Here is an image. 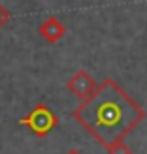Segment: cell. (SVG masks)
<instances>
[{"mask_svg": "<svg viewBox=\"0 0 147 154\" xmlns=\"http://www.w3.org/2000/svg\"><path fill=\"white\" fill-rule=\"evenodd\" d=\"M19 124L27 126L38 139H43V137H47L53 130L59 126V117L51 111L49 105L36 103L32 109L19 120Z\"/></svg>", "mask_w": 147, "mask_h": 154, "instance_id": "2", "label": "cell"}, {"mask_svg": "<svg viewBox=\"0 0 147 154\" xmlns=\"http://www.w3.org/2000/svg\"><path fill=\"white\" fill-rule=\"evenodd\" d=\"M66 32H68L66 25L59 17H53V15H51V17H47V19H43L40 23V26H38V34H40L47 43H57V42H60L66 36Z\"/></svg>", "mask_w": 147, "mask_h": 154, "instance_id": "4", "label": "cell"}, {"mask_svg": "<svg viewBox=\"0 0 147 154\" xmlns=\"http://www.w3.org/2000/svg\"><path fill=\"white\" fill-rule=\"evenodd\" d=\"M64 154H83V152H81L79 149H70V150H66Z\"/></svg>", "mask_w": 147, "mask_h": 154, "instance_id": "7", "label": "cell"}, {"mask_svg": "<svg viewBox=\"0 0 147 154\" xmlns=\"http://www.w3.org/2000/svg\"><path fill=\"white\" fill-rule=\"evenodd\" d=\"M10 19H11V15H10V11L6 10V8L0 4V28L2 26H6L8 23H10Z\"/></svg>", "mask_w": 147, "mask_h": 154, "instance_id": "6", "label": "cell"}, {"mask_svg": "<svg viewBox=\"0 0 147 154\" xmlns=\"http://www.w3.org/2000/svg\"><path fill=\"white\" fill-rule=\"evenodd\" d=\"M107 150V154H132V149L128 147V145L123 143V139L119 141H115L111 145H107V147H104Z\"/></svg>", "mask_w": 147, "mask_h": 154, "instance_id": "5", "label": "cell"}, {"mask_svg": "<svg viewBox=\"0 0 147 154\" xmlns=\"http://www.w3.org/2000/svg\"><path fill=\"white\" fill-rule=\"evenodd\" d=\"M72 117L102 147H107L125 139L145 119V111L117 81L106 77L96 90L74 109Z\"/></svg>", "mask_w": 147, "mask_h": 154, "instance_id": "1", "label": "cell"}, {"mask_svg": "<svg viewBox=\"0 0 147 154\" xmlns=\"http://www.w3.org/2000/svg\"><path fill=\"white\" fill-rule=\"evenodd\" d=\"M66 87H68V90H70L75 98L87 100L92 92L96 90L98 83L94 81V77H92V75H89L87 70H77V72L70 77V79H68Z\"/></svg>", "mask_w": 147, "mask_h": 154, "instance_id": "3", "label": "cell"}]
</instances>
